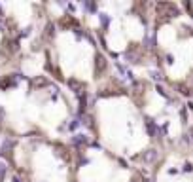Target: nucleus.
Returning <instances> with one entry per match:
<instances>
[{"label":"nucleus","instance_id":"obj_1","mask_svg":"<svg viewBox=\"0 0 193 182\" xmlns=\"http://www.w3.org/2000/svg\"><path fill=\"white\" fill-rule=\"evenodd\" d=\"M72 142H74V144H85L87 136L85 135H74V136H72Z\"/></svg>","mask_w":193,"mask_h":182},{"label":"nucleus","instance_id":"obj_4","mask_svg":"<svg viewBox=\"0 0 193 182\" xmlns=\"http://www.w3.org/2000/svg\"><path fill=\"white\" fill-rule=\"evenodd\" d=\"M4 173H6V165H2V163H0V180L4 178Z\"/></svg>","mask_w":193,"mask_h":182},{"label":"nucleus","instance_id":"obj_6","mask_svg":"<svg viewBox=\"0 0 193 182\" xmlns=\"http://www.w3.org/2000/svg\"><path fill=\"white\" fill-rule=\"evenodd\" d=\"M152 76H153V80H161V72H157V70H153Z\"/></svg>","mask_w":193,"mask_h":182},{"label":"nucleus","instance_id":"obj_5","mask_svg":"<svg viewBox=\"0 0 193 182\" xmlns=\"http://www.w3.org/2000/svg\"><path fill=\"white\" fill-rule=\"evenodd\" d=\"M100 21H102V25H104V27L108 25V17H106V14H100Z\"/></svg>","mask_w":193,"mask_h":182},{"label":"nucleus","instance_id":"obj_2","mask_svg":"<svg viewBox=\"0 0 193 182\" xmlns=\"http://www.w3.org/2000/svg\"><path fill=\"white\" fill-rule=\"evenodd\" d=\"M14 146V141H4V146H2V152H6V150H9Z\"/></svg>","mask_w":193,"mask_h":182},{"label":"nucleus","instance_id":"obj_3","mask_svg":"<svg viewBox=\"0 0 193 182\" xmlns=\"http://www.w3.org/2000/svg\"><path fill=\"white\" fill-rule=\"evenodd\" d=\"M155 156H157V154H155V150H150V154L146 156V161H152V159H155Z\"/></svg>","mask_w":193,"mask_h":182}]
</instances>
